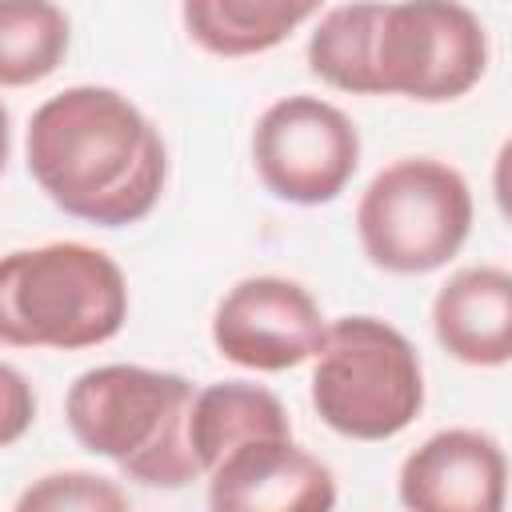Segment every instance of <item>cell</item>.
I'll list each match as a JSON object with an SVG mask.
<instances>
[{"instance_id": "cell-1", "label": "cell", "mask_w": 512, "mask_h": 512, "mask_svg": "<svg viewBox=\"0 0 512 512\" xmlns=\"http://www.w3.org/2000/svg\"><path fill=\"white\" fill-rule=\"evenodd\" d=\"M28 176L64 212L96 228L140 224L168 180L160 128L116 88L72 84L48 96L24 136Z\"/></svg>"}, {"instance_id": "cell-2", "label": "cell", "mask_w": 512, "mask_h": 512, "mask_svg": "<svg viewBox=\"0 0 512 512\" xmlns=\"http://www.w3.org/2000/svg\"><path fill=\"white\" fill-rule=\"evenodd\" d=\"M308 68L352 96L448 104L488 68V32L464 4H336L308 36Z\"/></svg>"}, {"instance_id": "cell-3", "label": "cell", "mask_w": 512, "mask_h": 512, "mask_svg": "<svg viewBox=\"0 0 512 512\" xmlns=\"http://www.w3.org/2000/svg\"><path fill=\"white\" fill-rule=\"evenodd\" d=\"M192 380L144 364H100L80 372L64 396V420L80 448L112 460L144 488L200 480L188 448Z\"/></svg>"}, {"instance_id": "cell-4", "label": "cell", "mask_w": 512, "mask_h": 512, "mask_svg": "<svg viewBox=\"0 0 512 512\" xmlns=\"http://www.w3.org/2000/svg\"><path fill=\"white\" fill-rule=\"evenodd\" d=\"M128 320L124 268L92 244L52 240L0 256V344L80 352Z\"/></svg>"}, {"instance_id": "cell-5", "label": "cell", "mask_w": 512, "mask_h": 512, "mask_svg": "<svg viewBox=\"0 0 512 512\" xmlns=\"http://www.w3.org/2000/svg\"><path fill=\"white\" fill-rule=\"evenodd\" d=\"M312 360V408L348 440H392L424 408L420 352L380 316H340Z\"/></svg>"}, {"instance_id": "cell-6", "label": "cell", "mask_w": 512, "mask_h": 512, "mask_svg": "<svg viewBox=\"0 0 512 512\" xmlns=\"http://www.w3.org/2000/svg\"><path fill=\"white\" fill-rule=\"evenodd\" d=\"M472 188L436 156H400L380 168L356 204L364 256L392 276L444 268L472 232Z\"/></svg>"}, {"instance_id": "cell-7", "label": "cell", "mask_w": 512, "mask_h": 512, "mask_svg": "<svg viewBox=\"0 0 512 512\" xmlns=\"http://www.w3.org/2000/svg\"><path fill=\"white\" fill-rule=\"evenodd\" d=\"M252 168L276 200L328 204L360 168V132L332 100L308 92L280 96L252 128Z\"/></svg>"}, {"instance_id": "cell-8", "label": "cell", "mask_w": 512, "mask_h": 512, "mask_svg": "<svg viewBox=\"0 0 512 512\" xmlns=\"http://www.w3.org/2000/svg\"><path fill=\"white\" fill-rule=\"evenodd\" d=\"M324 332L316 296L288 276H244L212 312L216 352L252 372H284L312 360Z\"/></svg>"}, {"instance_id": "cell-9", "label": "cell", "mask_w": 512, "mask_h": 512, "mask_svg": "<svg viewBox=\"0 0 512 512\" xmlns=\"http://www.w3.org/2000/svg\"><path fill=\"white\" fill-rule=\"evenodd\" d=\"M396 496L408 512H504L508 456L480 428H440L404 456Z\"/></svg>"}, {"instance_id": "cell-10", "label": "cell", "mask_w": 512, "mask_h": 512, "mask_svg": "<svg viewBox=\"0 0 512 512\" xmlns=\"http://www.w3.org/2000/svg\"><path fill=\"white\" fill-rule=\"evenodd\" d=\"M208 512H336V476L292 436L248 440L208 472Z\"/></svg>"}, {"instance_id": "cell-11", "label": "cell", "mask_w": 512, "mask_h": 512, "mask_svg": "<svg viewBox=\"0 0 512 512\" xmlns=\"http://www.w3.org/2000/svg\"><path fill=\"white\" fill-rule=\"evenodd\" d=\"M432 332L448 356L472 368L512 360V272L500 264H468L432 296Z\"/></svg>"}, {"instance_id": "cell-12", "label": "cell", "mask_w": 512, "mask_h": 512, "mask_svg": "<svg viewBox=\"0 0 512 512\" xmlns=\"http://www.w3.org/2000/svg\"><path fill=\"white\" fill-rule=\"evenodd\" d=\"M292 436L288 408L276 392L248 380H216L192 396L188 408V448L196 456L200 476H208L232 448L248 440H280Z\"/></svg>"}, {"instance_id": "cell-13", "label": "cell", "mask_w": 512, "mask_h": 512, "mask_svg": "<svg viewBox=\"0 0 512 512\" xmlns=\"http://www.w3.org/2000/svg\"><path fill=\"white\" fill-rule=\"evenodd\" d=\"M316 12V0H188L180 20L188 40L212 56H256L284 44Z\"/></svg>"}, {"instance_id": "cell-14", "label": "cell", "mask_w": 512, "mask_h": 512, "mask_svg": "<svg viewBox=\"0 0 512 512\" xmlns=\"http://www.w3.org/2000/svg\"><path fill=\"white\" fill-rule=\"evenodd\" d=\"M72 24L48 0H0V88H28L68 56Z\"/></svg>"}, {"instance_id": "cell-15", "label": "cell", "mask_w": 512, "mask_h": 512, "mask_svg": "<svg viewBox=\"0 0 512 512\" xmlns=\"http://www.w3.org/2000/svg\"><path fill=\"white\" fill-rule=\"evenodd\" d=\"M12 512H128L116 480L88 468H60L36 476L12 504Z\"/></svg>"}, {"instance_id": "cell-16", "label": "cell", "mask_w": 512, "mask_h": 512, "mask_svg": "<svg viewBox=\"0 0 512 512\" xmlns=\"http://www.w3.org/2000/svg\"><path fill=\"white\" fill-rule=\"evenodd\" d=\"M36 420V392L28 376L0 360V448L16 444Z\"/></svg>"}, {"instance_id": "cell-17", "label": "cell", "mask_w": 512, "mask_h": 512, "mask_svg": "<svg viewBox=\"0 0 512 512\" xmlns=\"http://www.w3.org/2000/svg\"><path fill=\"white\" fill-rule=\"evenodd\" d=\"M8 152H12V116H8V108L0 104V172H4V164H8Z\"/></svg>"}]
</instances>
